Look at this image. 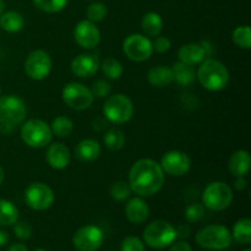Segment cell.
<instances>
[{"mask_svg": "<svg viewBox=\"0 0 251 251\" xmlns=\"http://www.w3.org/2000/svg\"><path fill=\"white\" fill-rule=\"evenodd\" d=\"M233 42L243 49L251 48V28L248 25L238 26L232 33Z\"/></svg>", "mask_w": 251, "mask_h": 251, "instance_id": "d6a6232c", "label": "cell"}, {"mask_svg": "<svg viewBox=\"0 0 251 251\" xmlns=\"http://www.w3.org/2000/svg\"><path fill=\"white\" fill-rule=\"evenodd\" d=\"M50 130L53 135L60 137V139H65L73 134L74 123L70 118L65 117V115H59L51 122Z\"/></svg>", "mask_w": 251, "mask_h": 251, "instance_id": "f1b7e54d", "label": "cell"}, {"mask_svg": "<svg viewBox=\"0 0 251 251\" xmlns=\"http://www.w3.org/2000/svg\"><path fill=\"white\" fill-rule=\"evenodd\" d=\"M9 239H10V237H9V234H7L6 230L0 229V249H1V248H4L5 245L9 243Z\"/></svg>", "mask_w": 251, "mask_h": 251, "instance_id": "ee69618b", "label": "cell"}, {"mask_svg": "<svg viewBox=\"0 0 251 251\" xmlns=\"http://www.w3.org/2000/svg\"><path fill=\"white\" fill-rule=\"evenodd\" d=\"M61 97L69 108L78 112L88 109L95 100L90 88L80 82H70L65 85L61 91Z\"/></svg>", "mask_w": 251, "mask_h": 251, "instance_id": "8fae6325", "label": "cell"}, {"mask_svg": "<svg viewBox=\"0 0 251 251\" xmlns=\"http://www.w3.org/2000/svg\"><path fill=\"white\" fill-rule=\"evenodd\" d=\"M102 110L108 122L115 125H122L131 120L135 108L132 100L126 95L115 93L105 98Z\"/></svg>", "mask_w": 251, "mask_h": 251, "instance_id": "277c9868", "label": "cell"}, {"mask_svg": "<svg viewBox=\"0 0 251 251\" xmlns=\"http://www.w3.org/2000/svg\"><path fill=\"white\" fill-rule=\"evenodd\" d=\"M232 238L243 245L251 243V221L249 218H240L234 223Z\"/></svg>", "mask_w": 251, "mask_h": 251, "instance_id": "4316f807", "label": "cell"}, {"mask_svg": "<svg viewBox=\"0 0 251 251\" xmlns=\"http://www.w3.org/2000/svg\"><path fill=\"white\" fill-rule=\"evenodd\" d=\"M19 208L14 202L0 199V227H10L19 221Z\"/></svg>", "mask_w": 251, "mask_h": 251, "instance_id": "484cf974", "label": "cell"}, {"mask_svg": "<svg viewBox=\"0 0 251 251\" xmlns=\"http://www.w3.org/2000/svg\"><path fill=\"white\" fill-rule=\"evenodd\" d=\"M105 127H107V123H105L103 119H100V118L93 123V129H95L96 131L102 132L103 130H105Z\"/></svg>", "mask_w": 251, "mask_h": 251, "instance_id": "b9f144b4", "label": "cell"}, {"mask_svg": "<svg viewBox=\"0 0 251 251\" xmlns=\"http://www.w3.org/2000/svg\"><path fill=\"white\" fill-rule=\"evenodd\" d=\"M232 188L225 181H212L205 188L202 193V205L213 212L225 211L233 202Z\"/></svg>", "mask_w": 251, "mask_h": 251, "instance_id": "52a82bcc", "label": "cell"}, {"mask_svg": "<svg viewBox=\"0 0 251 251\" xmlns=\"http://www.w3.org/2000/svg\"><path fill=\"white\" fill-rule=\"evenodd\" d=\"M100 59L95 54H78L71 61V71L80 78H88L100 70Z\"/></svg>", "mask_w": 251, "mask_h": 251, "instance_id": "2e32d148", "label": "cell"}, {"mask_svg": "<svg viewBox=\"0 0 251 251\" xmlns=\"http://www.w3.org/2000/svg\"><path fill=\"white\" fill-rule=\"evenodd\" d=\"M205 216V206L202 203H190L185 210V220L189 223H196Z\"/></svg>", "mask_w": 251, "mask_h": 251, "instance_id": "d590c367", "label": "cell"}, {"mask_svg": "<svg viewBox=\"0 0 251 251\" xmlns=\"http://www.w3.org/2000/svg\"><path fill=\"white\" fill-rule=\"evenodd\" d=\"M131 189H130L129 183L124 180H118L114 184H112L109 189V195L113 200L118 201V202H123L126 201L131 195Z\"/></svg>", "mask_w": 251, "mask_h": 251, "instance_id": "1f68e13d", "label": "cell"}, {"mask_svg": "<svg viewBox=\"0 0 251 251\" xmlns=\"http://www.w3.org/2000/svg\"><path fill=\"white\" fill-rule=\"evenodd\" d=\"M141 29L147 37H157L163 29V20L159 14L150 11L144 15L141 20Z\"/></svg>", "mask_w": 251, "mask_h": 251, "instance_id": "cb8c5ba5", "label": "cell"}, {"mask_svg": "<svg viewBox=\"0 0 251 251\" xmlns=\"http://www.w3.org/2000/svg\"><path fill=\"white\" fill-rule=\"evenodd\" d=\"M90 90L93 97L104 100V98L109 97L110 93H112V85L107 80H97L96 82H93L92 88H90Z\"/></svg>", "mask_w": 251, "mask_h": 251, "instance_id": "e575fe53", "label": "cell"}, {"mask_svg": "<svg viewBox=\"0 0 251 251\" xmlns=\"http://www.w3.org/2000/svg\"><path fill=\"white\" fill-rule=\"evenodd\" d=\"M123 51L130 60L142 63L149 60L153 53L152 41L142 33L129 34L123 42Z\"/></svg>", "mask_w": 251, "mask_h": 251, "instance_id": "9c48e42d", "label": "cell"}, {"mask_svg": "<svg viewBox=\"0 0 251 251\" xmlns=\"http://www.w3.org/2000/svg\"><path fill=\"white\" fill-rule=\"evenodd\" d=\"M124 211L127 221L134 225H142L144 222H146L150 216L149 205L140 196L129 199L127 202L125 203Z\"/></svg>", "mask_w": 251, "mask_h": 251, "instance_id": "ac0fdd59", "label": "cell"}, {"mask_svg": "<svg viewBox=\"0 0 251 251\" xmlns=\"http://www.w3.org/2000/svg\"><path fill=\"white\" fill-rule=\"evenodd\" d=\"M147 80H149L150 85L153 87H167L174 81L173 70L167 65H156L149 70Z\"/></svg>", "mask_w": 251, "mask_h": 251, "instance_id": "7402d4cb", "label": "cell"}, {"mask_svg": "<svg viewBox=\"0 0 251 251\" xmlns=\"http://www.w3.org/2000/svg\"><path fill=\"white\" fill-rule=\"evenodd\" d=\"M88 1H95V0H88Z\"/></svg>", "mask_w": 251, "mask_h": 251, "instance_id": "816d5d0a", "label": "cell"}, {"mask_svg": "<svg viewBox=\"0 0 251 251\" xmlns=\"http://www.w3.org/2000/svg\"><path fill=\"white\" fill-rule=\"evenodd\" d=\"M55 196L49 185L44 183H32L25 190V201L33 211H46L54 203Z\"/></svg>", "mask_w": 251, "mask_h": 251, "instance_id": "7c38bea8", "label": "cell"}, {"mask_svg": "<svg viewBox=\"0 0 251 251\" xmlns=\"http://www.w3.org/2000/svg\"><path fill=\"white\" fill-rule=\"evenodd\" d=\"M178 61L190 66L200 65L207 55L201 43H186L178 49Z\"/></svg>", "mask_w": 251, "mask_h": 251, "instance_id": "d6986e66", "label": "cell"}, {"mask_svg": "<svg viewBox=\"0 0 251 251\" xmlns=\"http://www.w3.org/2000/svg\"><path fill=\"white\" fill-rule=\"evenodd\" d=\"M164 179V172L158 162L150 158L139 159L129 171L130 189L140 198H150L159 193Z\"/></svg>", "mask_w": 251, "mask_h": 251, "instance_id": "6da1fadb", "label": "cell"}, {"mask_svg": "<svg viewBox=\"0 0 251 251\" xmlns=\"http://www.w3.org/2000/svg\"><path fill=\"white\" fill-rule=\"evenodd\" d=\"M102 147L97 140L85 139L81 140L75 149V156L78 161L90 163V162L96 161L100 156Z\"/></svg>", "mask_w": 251, "mask_h": 251, "instance_id": "ffe728a7", "label": "cell"}, {"mask_svg": "<svg viewBox=\"0 0 251 251\" xmlns=\"http://www.w3.org/2000/svg\"><path fill=\"white\" fill-rule=\"evenodd\" d=\"M159 166L166 174L172 176H183L191 169V158L185 152L173 150L162 156Z\"/></svg>", "mask_w": 251, "mask_h": 251, "instance_id": "5bb4252c", "label": "cell"}, {"mask_svg": "<svg viewBox=\"0 0 251 251\" xmlns=\"http://www.w3.org/2000/svg\"><path fill=\"white\" fill-rule=\"evenodd\" d=\"M107 6H105L103 2H92L90 6L87 7V11H86V16L87 20L92 22H100L103 21L107 16Z\"/></svg>", "mask_w": 251, "mask_h": 251, "instance_id": "836d02e7", "label": "cell"}, {"mask_svg": "<svg viewBox=\"0 0 251 251\" xmlns=\"http://www.w3.org/2000/svg\"><path fill=\"white\" fill-rule=\"evenodd\" d=\"M176 230L169 222L156 220L144 230V242L152 249H164L176 240Z\"/></svg>", "mask_w": 251, "mask_h": 251, "instance_id": "ba28073f", "label": "cell"}, {"mask_svg": "<svg viewBox=\"0 0 251 251\" xmlns=\"http://www.w3.org/2000/svg\"><path fill=\"white\" fill-rule=\"evenodd\" d=\"M5 12V1L4 0H0V16Z\"/></svg>", "mask_w": 251, "mask_h": 251, "instance_id": "7dc6e473", "label": "cell"}, {"mask_svg": "<svg viewBox=\"0 0 251 251\" xmlns=\"http://www.w3.org/2000/svg\"><path fill=\"white\" fill-rule=\"evenodd\" d=\"M21 139L32 149H42L48 146L53 139L50 125L42 119H29L22 123Z\"/></svg>", "mask_w": 251, "mask_h": 251, "instance_id": "8992f818", "label": "cell"}, {"mask_svg": "<svg viewBox=\"0 0 251 251\" xmlns=\"http://www.w3.org/2000/svg\"><path fill=\"white\" fill-rule=\"evenodd\" d=\"M26 114V104L19 96H0V131L12 134L17 125L25 122Z\"/></svg>", "mask_w": 251, "mask_h": 251, "instance_id": "3957f363", "label": "cell"}, {"mask_svg": "<svg viewBox=\"0 0 251 251\" xmlns=\"http://www.w3.org/2000/svg\"><path fill=\"white\" fill-rule=\"evenodd\" d=\"M69 0H32L34 6L43 12L56 14L63 11L68 5Z\"/></svg>", "mask_w": 251, "mask_h": 251, "instance_id": "4dcf8cb0", "label": "cell"}, {"mask_svg": "<svg viewBox=\"0 0 251 251\" xmlns=\"http://www.w3.org/2000/svg\"><path fill=\"white\" fill-rule=\"evenodd\" d=\"M0 96H1V86H0Z\"/></svg>", "mask_w": 251, "mask_h": 251, "instance_id": "681fc988", "label": "cell"}, {"mask_svg": "<svg viewBox=\"0 0 251 251\" xmlns=\"http://www.w3.org/2000/svg\"><path fill=\"white\" fill-rule=\"evenodd\" d=\"M24 15L20 14L19 11L10 10V11H5L0 16V28L4 29L7 33H17L24 28Z\"/></svg>", "mask_w": 251, "mask_h": 251, "instance_id": "603a6c76", "label": "cell"}, {"mask_svg": "<svg viewBox=\"0 0 251 251\" xmlns=\"http://www.w3.org/2000/svg\"><path fill=\"white\" fill-rule=\"evenodd\" d=\"M244 251H251V250H250V249H245Z\"/></svg>", "mask_w": 251, "mask_h": 251, "instance_id": "f907efd6", "label": "cell"}, {"mask_svg": "<svg viewBox=\"0 0 251 251\" xmlns=\"http://www.w3.org/2000/svg\"><path fill=\"white\" fill-rule=\"evenodd\" d=\"M196 243L207 250L221 251L228 249L232 244V233L226 226L210 225L196 233Z\"/></svg>", "mask_w": 251, "mask_h": 251, "instance_id": "5b68a950", "label": "cell"}, {"mask_svg": "<svg viewBox=\"0 0 251 251\" xmlns=\"http://www.w3.org/2000/svg\"><path fill=\"white\" fill-rule=\"evenodd\" d=\"M196 78L205 90L210 92H220L229 83V71L222 61L217 59H205L199 65Z\"/></svg>", "mask_w": 251, "mask_h": 251, "instance_id": "7a4b0ae2", "label": "cell"}, {"mask_svg": "<svg viewBox=\"0 0 251 251\" xmlns=\"http://www.w3.org/2000/svg\"><path fill=\"white\" fill-rule=\"evenodd\" d=\"M152 47H153V50L157 51V53H166L171 49L172 47V42L168 37L166 36H157L154 38V41L152 42Z\"/></svg>", "mask_w": 251, "mask_h": 251, "instance_id": "f35d334b", "label": "cell"}, {"mask_svg": "<svg viewBox=\"0 0 251 251\" xmlns=\"http://www.w3.org/2000/svg\"><path fill=\"white\" fill-rule=\"evenodd\" d=\"M53 61L48 51L36 49L31 51L25 60V73L31 80L42 81L48 77L51 73Z\"/></svg>", "mask_w": 251, "mask_h": 251, "instance_id": "30bf717a", "label": "cell"}, {"mask_svg": "<svg viewBox=\"0 0 251 251\" xmlns=\"http://www.w3.org/2000/svg\"><path fill=\"white\" fill-rule=\"evenodd\" d=\"M169 251H193L190 244L185 240H178L169 245Z\"/></svg>", "mask_w": 251, "mask_h": 251, "instance_id": "ab89813d", "label": "cell"}, {"mask_svg": "<svg viewBox=\"0 0 251 251\" xmlns=\"http://www.w3.org/2000/svg\"><path fill=\"white\" fill-rule=\"evenodd\" d=\"M104 242V233L98 226L87 225L75 232L73 245L77 251H97Z\"/></svg>", "mask_w": 251, "mask_h": 251, "instance_id": "4fadbf2b", "label": "cell"}, {"mask_svg": "<svg viewBox=\"0 0 251 251\" xmlns=\"http://www.w3.org/2000/svg\"><path fill=\"white\" fill-rule=\"evenodd\" d=\"M4 179H5V172H4V168H2V167L0 166V185H1V184L4 183Z\"/></svg>", "mask_w": 251, "mask_h": 251, "instance_id": "bcb514c9", "label": "cell"}, {"mask_svg": "<svg viewBox=\"0 0 251 251\" xmlns=\"http://www.w3.org/2000/svg\"><path fill=\"white\" fill-rule=\"evenodd\" d=\"M250 154L245 150H238V151L233 152L232 156L229 157V161H228V169H229L230 174L235 178L247 176L250 171Z\"/></svg>", "mask_w": 251, "mask_h": 251, "instance_id": "44dd1931", "label": "cell"}, {"mask_svg": "<svg viewBox=\"0 0 251 251\" xmlns=\"http://www.w3.org/2000/svg\"><path fill=\"white\" fill-rule=\"evenodd\" d=\"M120 251H146V248L140 238L129 235L120 244Z\"/></svg>", "mask_w": 251, "mask_h": 251, "instance_id": "8d00e7d4", "label": "cell"}, {"mask_svg": "<svg viewBox=\"0 0 251 251\" xmlns=\"http://www.w3.org/2000/svg\"><path fill=\"white\" fill-rule=\"evenodd\" d=\"M247 185H248V181L244 176H238V178L235 179L234 186L238 191L245 190V189H247Z\"/></svg>", "mask_w": 251, "mask_h": 251, "instance_id": "60d3db41", "label": "cell"}, {"mask_svg": "<svg viewBox=\"0 0 251 251\" xmlns=\"http://www.w3.org/2000/svg\"><path fill=\"white\" fill-rule=\"evenodd\" d=\"M14 234L19 238L20 240H27L33 234L32 226L25 221H17L14 225Z\"/></svg>", "mask_w": 251, "mask_h": 251, "instance_id": "74e56055", "label": "cell"}, {"mask_svg": "<svg viewBox=\"0 0 251 251\" xmlns=\"http://www.w3.org/2000/svg\"><path fill=\"white\" fill-rule=\"evenodd\" d=\"M46 159L47 163L53 169H56V171L65 169L71 161L70 150L61 142H53L47 149Z\"/></svg>", "mask_w": 251, "mask_h": 251, "instance_id": "e0dca14e", "label": "cell"}, {"mask_svg": "<svg viewBox=\"0 0 251 251\" xmlns=\"http://www.w3.org/2000/svg\"><path fill=\"white\" fill-rule=\"evenodd\" d=\"M100 70H102L103 75L109 80H119L124 73V68H123L122 63L118 59L109 56L105 58L104 60L100 63Z\"/></svg>", "mask_w": 251, "mask_h": 251, "instance_id": "f546056e", "label": "cell"}, {"mask_svg": "<svg viewBox=\"0 0 251 251\" xmlns=\"http://www.w3.org/2000/svg\"><path fill=\"white\" fill-rule=\"evenodd\" d=\"M34 251H48V250H46V249H43V248H38V249H36Z\"/></svg>", "mask_w": 251, "mask_h": 251, "instance_id": "c3c4849f", "label": "cell"}, {"mask_svg": "<svg viewBox=\"0 0 251 251\" xmlns=\"http://www.w3.org/2000/svg\"><path fill=\"white\" fill-rule=\"evenodd\" d=\"M176 237L186 238L189 235V233H190V228H189L188 226H180L179 228H176Z\"/></svg>", "mask_w": 251, "mask_h": 251, "instance_id": "7bdbcfd3", "label": "cell"}, {"mask_svg": "<svg viewBox=\"0 0 251 251\" xmlns=\"http://www.w3.org/2000/svg\"><path fill=\"white\" fill-rule=\"evenodd\" d=\"M74 39L78 47L83 49H95L100 42V31L95 22L90 20H82L74 29Z\"/></svg>", "mask_w": 251, "mask_h": 251, "instance_id": "9a60e30c", "label": "cell"}, {"mask_svg": "<svg viewBox=\"0 0 251 251\" xmlns=\"http://www.w3.org/2000/svg\"><path fill=\"white\" fill-rule=\"evenodd\" d=\"M174 75V81H176L178 85L186 87V86H190L191 83H194V81L196 80V71L194 69V66L188 65V64H184L181 61H176V64L172 68Z\"/></svg>", "mask_w": 251, "mask_h": 251, "instance_id": "d4e9b609", "label": "cell"}, {"mask_svg": "<svg viewBox=\"0 0 251 251\" xmlns=\"http://www.w3.org/2000/svg\"><path fill=\"white\" fill-rule=\"evenodd\" d=\"M103 144L110 151H119L125 145V135L118 127H110L103 135Z\"/></svg>", "mask_w": 251, "mask_h": 251, "instance_id": "83f0119b", "label": "cell"}, {"mask_svg": "<svg viewBox=\"0 0 251 251\" xmlns=\"http://www.w3.org/2000/svg\"><path fill=\"white\" fill-rule=\"evenodd\" d=\"M7 251H28V248L22 243H15L7 249Z\"/></svg>", "mask_w": 251, "mask_h": 251, "instance_id": "f6af8a7d", "label": "cell"}]
</instances>
